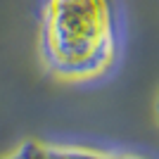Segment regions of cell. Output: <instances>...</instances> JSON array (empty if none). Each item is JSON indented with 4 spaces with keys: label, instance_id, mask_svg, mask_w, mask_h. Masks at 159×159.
Segmentation results:
<instances>
[{
    "label": "cell",
    "instance_id": "obj_1",
    "mask_svg": "<svg viewBox=\"0 0 159 159\" xmlns=\"http://www.w3.org/2000/svg\"><path fill=\"white\" fill-rule=\"evenodd\" d=\"M116 21L109 0H45L40 52L66 81L98 79L116 60Z\"/></svg>",
    "mask_w": 159,
    "mask_h": 159
}]
</instances>
